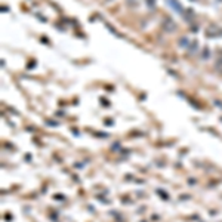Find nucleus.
<instances>
[{"label":"nucleus","mask_w":222,"mask_h":222,"mask_svg":"<svg viewBox=\"0 0 222 222\" xmlns=\"http://www.w3.org/2000/svg\"><path fill=\"white\" fill-rule=\"evenodd\" d=\"M164 28H166L167 31H173V30H175V24H173V21H170L169 18H166V19H164Z\"/></svg>","instance_id":"obj_1"},{"label":"nucleus","mask_w":222,"mask_h":222,"mask_svg":"<svg viewBox=\"0 0 222 222\" xmlns=\"http://www.w3.org/2000/svg\"><path fill=\"white\" fill-rule=\"evenodd\" d=\"M169 3H170V6H172L176 12H182V7L179 6V2H178V0H169Z\"/></svg>","instance_id":"obj_2"},{"label":"nucleus","mask_w":222,"mask_h":222,"mask_svg":"<svg viewBox=\"0 0 222 222\" xmlns=\"http://www.w3.org/2000/svg\"><path fill=\"white\" fill-rule=\"evenodd\" d=\"M216 68L219 70V73H222V58H219L216 61Z\"/></svg>","instance_id":"obj_3"},{"label":"nucleus","mask_w":222,"mask_h":222,"mask_svg":"<svg viewBox=\"0 0 222 222\" xmlns=\"http://www.w3.org/2000/svg\"><path fill=\"white\" fill-rule=\"evenodd\" d=\"M179 45H181V46H188V39H181Z\"/></svg>","instance_id":"obj_4"},{"label":"nucleus","mask_w":222,"mask_h":222,"mask_svg":"<svg viewBox=\"0 0 222 222\" xmlns=\"http://www.w3.org/2000/svg\"><path fill=\"white\" fill-rule=\"evenodd\" d=\"M147 5L151 7V9H152V7H154L156 6V0H147Z\"/></svg>","instance_id":"obj_5"}]
</instances>
